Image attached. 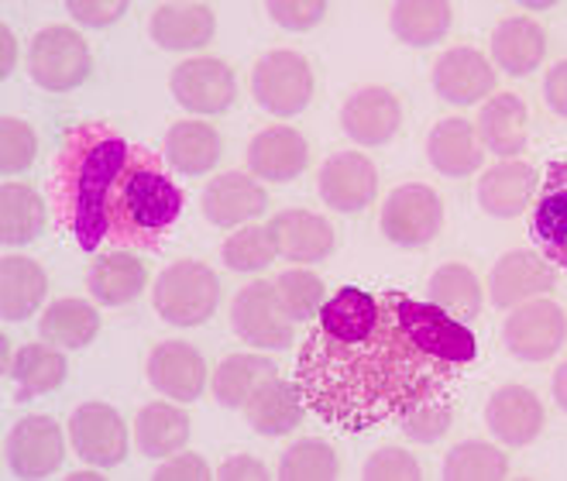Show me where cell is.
<instances>
[{"mask_svg":"<svg viewBox=\"0 0 567 481\" xmlns=\"http://www.w3.org/2000/svg\"><path fill=\"white\" fill-rule=\"evenodd\" d=\"M475 355V334L441 306L379 293V317L361 337L338 340L317 327L303 337L296 386L320 423L364 433L441 399Z\"/></svg>","mask_w":567,"mask_h":481,"instance_id":"cell-1","label":"cell"},{"mask_svg":"<svg viewBox=\"0 0 567 481\" xmlns=\"http://www.w3.org/2000/svg\"><path fill=\"white\" fill-rule=\"evenodd\" d=\"M131 145L100 121L76 124L62 137L49 176V211L80 252H96L111 237L107 199Z\"/></svg>","mask_w":567,"mask_h":481,"instance_id":"cell-2","label":"cell"},{"mask_svg":"<svg viewBox=\"0 0 567 481\" xmlns=\"http://www.w3.org/2000/svg\"><path fill=\"white\" fill-rule=\"evenodd\" d=\"M183 214V190L165 172L155 152L131 145V155L107 199L111 245L131 252H158L162 237L173 231Z\"/></svg>","mask_w":567,"mask_h":481,"instance_id":"cell-3","label":"cell"},{"mask_svg":"<svg viewBox=\"0 0 567 481\" xmlns=\"http://www.w3.org/2000/svg\"><path fill=\"white\" fill-rule=\"evenodd\" d=\"M220 303V279L204 262H176L155 279L152 306L173 327H199L214 317Z\"/></svg>","mask_w":567,"mask_h":481,"instance_id":"cell-4","label":"cell"},{"mask_svg":"<svg viewBox=\"0 0 567 481\" xmlns=\"http://www.w3.org/2000/svg\"><path fill=\"white\" fill-rule=\"evenodd\" d=\"M93 69L90 45L70 24L42 28L28 49V76L49 93H70L86 83Z\"/></svg>","mask_w":567,"mask_h":481,"instance_id":"cell-5","label":"cell"},{"mask_svg":"<svg viewBox=\"0 0 567 481\" xmlns=\"http://www.w3.org/2000/svg\"><path fill=\"white\" fill-rule=\"evenodd\" d=\"M251 93L269 114L296 117V114H303L307 103L313 100V69L299 52L276 49L255 62Z\"/></svg>","mask_w":567,"mask_h":481,"instance_id":"cell-6","label":"cell"},{"mask_svg":"<svg viewBox=\"0 0 567 481\" xmlns=\"http://www.w3.org/2000/svg\"><path fill=\"white\" fill-rule=\"evenodd\" d=\"M444 227V203L423 183H406L389 193L382 206V234L399 248H423Z\"/></svg>","mask_w":567,"mask_h":481,"instance_id":"cell-7","label":"cell"},{"mask_svg":"<svg viewBox=\"0 0 567 481\" xmlns=\"http://www.w3.org/2000/svg\"><path fill=\"white\" fill-rule=\"evenodd\" d=\"M503 340L519 361H550L567 340L564 309L544 296L513 306L509 320L503 324Z\"/></svg>","mask_w":567,"mask_h":481,"instance_id":"cell-8","label":"cell"},{"mask_svg":"<svg viewBox=\"0 0 567 481\" xmlns=\"http://www.w3.org/2000/svg\"><path fill=\"white\" fill-rule=\"evenodd\" d=\"M230 327L261 351H282L292 344V320L276 296V283H251L230 303Z\"/></svg>","mask_w":567,"mask_h":481,"instance_id":"cell-9","label":"cell"},{"mask_svg":"<svg viewBox=\"0 0 567 481\" xmlns=\"http://www.w3.org/2000/svg\"><path fill=\"white\" fill-rule=\"evenodd\" d=\"M169 90L189 114H204V117L230 111V103L238 100L235 69L214 55H196L179 62L169 76Z\"/></svg>","mask_w":567,"mask_h":481,"instance_id":"cell-10","label":"cell"},{"mask_svg":"<svg viewBox=\"0 0 567 481\" xmlns=\"http://www.w3.org/2000/svg\"><path fill=\"white\" fill-rule=\"evenodd\" d=\"M70 437L80 461L93 468H114L127 458V427L107 402H83L70 417Z\"/></svg>","mask_w":567,"mask_h":481,"instance_id":"cell-11","label":"cell"},{"mask_svg":"<svg viewBox=\"0 0 567 481\" xmlns=\"http://www.w3.org/2000/svg\"><path fill=\"white\" fill-rule=\"evenodd\" d=\"M529 234L544 258L567 272V158L547 165L537 203H533Z\"/></svg>","mask_w":567,"mask_h":481,"instance_id":"cell-12","label":"cell"},{"mask_svg":"<svg viewBox=\"0 0 567 481\" xmlns=\"http://www.w3.org/2000/svg\"><path fill=\"white\" fill-rule=\"evenodd\" d=\"M145 371H148L152 389L176 402H196L207 389V361L193 344H183V340L155 344Z\"/></svg>","mask_w":567,"mask_h":481,"instance_id":"cell-13","label":"cell"},{"mask_svg":"<svg viewBox=\"0 0 567 481\" xmlns=\"http://www.w3.org/2000/svg\"><path fill=\"white\" fill-rule=\"evenodd\" d=\"M320 199L338 214H361L364 206L375 199L379 172L375 162L364 158L361 152H341L323 162L320 168Z\"/></svg>","mask_w":567,"mask_h":481,"instance_id":"cell-14","label":"cell"},{"mask_svg":"<svg viewBox=\"0 0 567 481\" xmlns=\"http://www.w3.org/2000/svg\"><path fill=\"white\" fill-rule=\"evenodd\" d=\"M554 286H557V272L537 252H509L495 262L488 275V296L498 309H513L519 303L547 296L554 293Z\"/></svg>","mask_w":567,"mask_h":481,"instance_id":"cell-15","label":"cell"},{"mask_svg":"<svg viewBox=\"0 0 567 481\" xmlns=\"http://www.w3.org/2000/svg\"><path fill=\"white\" fill-rule=\"evenodd\" d=\"M341 124L351 142L364 149L389 145L399 124H403V103L385 86H361L348 96L341 111Z\"/></svg>","mask_w":567,"mask_h":481,"instance_id":"cell-16","label":"cell"},{"mask_svg":"<svg viewBox=\"0 0 567 481\" xmlns=\"http://www.w3.org/2000/svg\"><path fill=\"white\" fill-rule=\"evenodd\" d=\"M65 454L62 430L52 417H24L8 437V468L18 478H49Z\"/></svg>","mask_w":567,"mask_h":481,"instance_id":"cell-17","label":"cell"},{"mask_svg":"<svg viewBox=\"0 0 567 481\" xmlns=\"http://www.w3.org/2000/svg\"><path fill=\"white\" fill-rule=\"evenodd\" d=\"M547 423L544 402L537 392L526 386H503L495 389L488 406H485V427L495 440H503L509 447H526L540 437Z\"/></svg>","mask_w":567,"mask_h":481,"instance_id":"cell-18","label":"cell"},{"mask_svg":"<svg viewBox=\"0 0 567 481\" xmlns=\"http://www.w3.org/2000/svg\"><path fill=\"white\" fill-rule=\"evenodd\" d=\"M433 90L447 103H482L495 90V69L492 62L468 45H457L441 52V59L433 62Z\"/></svg>","mask_w":567,"mask_h":481,"instance_id":"cell-19","label":"cell"},{"mask_svg":"<svg viewBox=\"0 0 567 481\" xmlns=\"http://www.w3.org/2000/svg\"><path fill=\"white\" fill-rule=\"evenodd\" d=\"M199 206H204L210 224L238 227L265 214L269 193H265V186H258V180L248 176V172H220L217 180H210L204 196H199Z\"/></svg>","mask_w":567,"mask_h":481,"instance_id":"cell-20","label":"cell"},{"mask_svg":"<svg viewBox=\"0 0 567 481\" xmlns=\"http://www.w3.org/2000/svg\"><path fill=\"white\" fill-rule=\"evenodd\" d=\"M307 162H310L307 137L286 124L258 131L248 145L251 176H258L265 183H289L307 168Z\"/></svg>","mask_w":567,"mask_h":481,"instance_id":"cell-21","label":"cell"},{"mask_svg":"<svg viewBox=\"0 0 567 481\" xmlns=\"http://www.w3.org/2000/svg\"><path fill=\"white\" fill-rule=\"evenodd\" d=\"M426 158L433 168L444 172L451 180H464V176H472V172H478L485 162V152H482V137L475 124L461 117L437 121L426 137Z\"/></svg>","mask_w":567,"mask_h":481,"instance_id":"cell-22","label":"cell"},{"mask_svg":"<svg viewBox=\"0 0 567 481\" xmlns=\"http://www.w3.org/2000/svg\"><path fill=\"white\" fill-rule=\"evenodd\" d=\"M547 55V31L526 14L503 18L492 31V59L509 76H529Z\"/></svg>","mask_w":567,"mask_h":481,"instance_id":"cell-23","label":"cell"},{"mask_svg":"<svg viewBox=\"0 0 567 481\" xmlns=\"http://www.w3.org/2000/svg\"><path fill=\"white\" fill-rule=\"evenodd\" d=\"M533 193H537V168L516 162V158H503L498 165L485 168V176L478 183V206L488 217H519Z\"/></svg>","mask_w":567,"mask_h":481,"instance_id":"cell-24","label":"cell"},{"mask_svg":"<svg viewBox=\"0 0 567 481\" xmlns=\"http://www.w3.org/2000/svg\"><path fill=\"white\" fill-rule=\"evenodd\" d=\"M245 417L251 423L255 433L261 437H282L292 433L307 417V402L303 392H299L296 382H286V378H269L265 386L255 389V396L245 402Z\"/></svg>","mask_w":567,"mask_h":481,"instance_id":"cell-25","label":"cell"},{"mask_svg":"<svg viewBox=\"0 0 567 481\" xmlns=\"http://www.w3.org/2000/svg\"><path fill=\"white\" fill-rule=\"evenodd\" d=\"M217 31V18L207 4H162L152 14L148 34L165 52H186L210 45Z\"/></svg>","mask_w":567,"mask_h":481,"instance_id":"cell-26","label":"cell"},{"mask_svg":"<svg viewBox=\"0 0 567 481\" xmlns=\"http://www.w3.org/2000/svg\"><path fill=\"white\" fill-rule=\"evenodd\" d=\"M276 248L296 265H313L333 252V227L310 211H282L269 221Z\"/></svg>","mask_w":567,"mask_h":481,"instance_id":"cell-27","label":"cell"},{"mask_svg":"<svg viewBox=\"0 0 567 481\" xmlns=\"http://www.w3.org/2000/svg\"><path fill=\"white\" fill-rule=\"evenodd\" d=\"M478 137L498 158H516L526 149V103L516 93H495L478 114Z\"/></svg>","mask_w":567,"mask_h":481,"instance_id":"cell-28","label":"cell"},{"mask_svg":"<svg viewBox=\"0 0 567 481\" xmlns=\"http://www.w3.org/2000/svg\"><path fill=\"white\" fill-rule=\"evenodd\" d=\"M49 279L35 258L8 255L0 262V317L28 320L45 303Z\"/></svg>","mask_w":567,"mask_h":481,"instance_id":"cell-29","label":"cell"},{"mask_svg":"<svg viewBox=\"0 0 567 481\" xmlns=\"http://www.w3.org/2000/svg\"><path fill=\"white\" fill-rule=\"evenodd\" d=\"M148 283L145 265L131 252H111L100 255V262L86 272V289L100 306H124L138 299Z\"/></svg>","mask_w":567,"mask_h":481,"instance_id":"cell-30","label":"cell"},{"mask_svg":"<svg viewBox=\"0 0 567 481\" xmlns=\"http://www.w3.org/2000/svg\"><path fill=\"white\" fill-rule=\"evenodd\" d=\"M162 155L183 176H204L220 162V134L204 121H179L165 134Z\"/></svg>","mask_w":567,"mask_h":481,"instance_id":"cell-31","label":"cell"},{"mask_svg":"<svg viewBox=\"0 0 567 481\" xmlns=\"http://www.w3.org/2000/svg\"><path fill=\"white\" fill-rule=\"evenodd\" d=\"M189 440V417L186 409L169 402L142 406L135 417V443L145 458H173Z\"/></svg>","mask_w":567,"mask_h":481,"instance_id":"cell-32","label":"cell"},{"mask_svg":"<svg viewBox=\"0 0 567 481\" xmlns=\"http://www.w3.org/2000/svg\"><path fill=\"white\" fill-rule=\"evenodd\" d=\"M39 334L49 344H55V348L80 351V348H86V344H93V337L100 334V314H96L93 303L65 296V299H55L45 306Z\"/></svg>","mask_w":567,"mask_h":481,"instance_id":"cell-33","label":"cell"},{"mask_svg":"<svg viewBox=\"0 0 567 481\" xmlns=\"http://www.w3.org/2000/svg\"><path fill=\"white\" fill-rule=\"evenodd\" d=\"M426 296L433 306H441L447 317L461 324H468L482 314V283H478V275L461 262L441 265L433 272Z\"/></svg>","mask_w":567,"mask_h":481,"instance_id":"cell-34","label":"cell"},{"mask_svg":"<svg viewBox=\"0 0 567 481\" xmlns=\"http://www.w3.org/2000/svg\"><path fill=\"white\" fill-rule=\"evenodd\" d=\"M279 368L272 358L265 355H230L217 365L214 371V396L227 409H245V402L255 396L258 386H265L269 378H276Z\"/></svg>","mask_w":567,"mask_h":481,"instance_id":"cell-35","label":"cell"},{"mask_svg":"<svg viewBox=\"0 0 567 481\" xmlns=\"http://www.w3.org/2000/svg\"><path fill=\"white\" fill-rule=\"evenodd\" d=\"M42 231H45V199L24 183L0 186V240L4 245H28Z\"/></svg>","mask_w":567,"mask_h":481,"instance_id":"cell-36","label":"cell"},{"mask_svg":"<svg viewBox=\"0 0 567 481\" xmlns=\"http://www.w3.org/2000/svg\"><path fill=\"white\" fill-rule=\"evenodd\" d=\"M454 21V8L444 4V0H416V4H395L389 14L392 34L403 45L413 49H426L437 45L444 34L451 31Z\"/></svg>","mask_w":567,"mask_h":481,"instance_id":"cell-37","label":"cell"},{"mask_svg":"<svg viewBox=\"0 0 567 481\" xmlns=\"http://www.w3.org/2000/svg\"><path fill=\"white\" fill-rule=\"evenodd\" d=\"M65 355L55 351V344L49 348L45 344H24L18 351V358L11 361V378L18 382V399L28 402L35 396H45V392H55L65 378Z\"/></svg>","mask_w":567,"mask_h":481,"instance_id":"cell-38","label":"cell"},{"mask_svg":"<svg viewBox=\"0 0 567 481\" xmlns=\"http://www.w3.org/2000/svg\"><path fill=\"white\" fill-rule=\"evenodd\" d=\"M506 474H509L506 454L485 440H464L444 458L447 481H503Z\"/></svg>","mask_w":567,"mask_h":481,"instance_id":"cell-39","label":"cell"},{"mask_svg":"<svg viewBox=\"0 0 567 481\" xmlns=\"http://www.w3.org/2000/svg\"><path fill=\"white\" fill-rule=\"evenodd\" d=\"M338 474H341V464H338V454H333V447L313 437L296 440L279 464L282 481H333Z\"/></svg>","mask_w":567,"mask_h":481,"instance_id":"cell-40","label":"cell"},{"mask_svg":"<svg viewBox=\"0 0 567 481\" xmlns=\"http://www.w3.org/2000/svg\"><path fill=\"white\" fill-rule=\"evenodd\" d=\"M220 255H224V265L230 272H258V268H269L276 262L279 248H276V237L269 227L248 224L224 240Z\"/></svg>","mask_w":567,"mask_h":481,"instance_id":"cell-41","label":"cell"},{"mask_svg":"<svg viewBox=\"0 0 567 481\" xmlns=\"http://www.w3.org/2000/svg\"><path fill=\"white\" fill-rule=\"evenodd\" d=\"M276 296L286 309V317L292 324H307L320 314L323 299V283L320 275L307 272V268H289L276 279Z\"/></svg>","mask_w":567,"mask_h":481,"instance_id":"cell-42","label":"cell"},{"mask_svg":"<svg viewBox=\"0 0 567 481\" xmlns=\"http://www.w3.org/2000/svg\"><path fill=\"white\" fill-rule=\"evenodd\" d=\"M35 155H39V142L28 121H18V117L0 121V168H4V176L31 168L35 165Z\"/></svg>","mask_w":567,"mask_h":481,"instance_id":"cell-43","label":"cell"},{"mask_svg":"<svg viewBox=\"0 0 567 481\" xmlns=\"http://www.w3.org/2000/svg\"><path fill=\"white\" fill-rule=\"evenodd\" d=\"M454 423V409L451 402L441 396V399H430L423 406H416L413 412L403 417V433L413 440V443H437Z\"/></svg>","mask_w":567,"mask_h":481,"instance_id":"cell-44","label":"cell"},{"mask_svg":"<svg viewBox=\"0 0 567 481\" xmlns=\"http://www.w3.org/2000/svg\"><path fill=\"white\" fill-rule=\"evenodd\" d=\"M361 474L369 481H420L423 478L416 458L399 451V447H382V451H375Z\"/></svg>","mask_w":567,"mask_h":481,"instance_id":"cell-45","label":"cell"},{"mask_svg":"<svg viewBox=\"0 0 567 481\" xmlns=\"http://www.w3.org/2000/svg\"><path fill=\"white\" fill-rule=\"evenodd\" d=\"M327 14L323 0H272L269 18L286 31H310Z\"/></svg>","mask_w":567,"mask_h":481,"instance_id":"cell-46","label":"cell"},{"mask_svg":"<svg viewBox=\"0 0 567 481\" xmlns=\"http://www.w3.org/2000/svg\"><path fill=\"white\" fill-rule=\"evenodd\" d=\"M73 21L86 24V28H107L114 21H121L127 14L124 0H100V4H86V0H76V4L65 8Z\"/></svg>","mask_w":567,"mask_h":481,"instance_id":"cell-47","label":"cell"},{"mask_svg":"<svg viewBox=\"0 0 567 481\" xmlns=\"http://www.w3.org/2000/svg\"><path fill=\"white\" fill-rule=\"evenodd\" d=\"M155 478L158 481H207L210 478V468H207V461L199 458V454L183 451V454H173V461L158 464L155 468Z\"/></svg>","mask_w":567,"mask_h":481,"instance_id":"cell-48","label":"cell"},{"mask_svg":"<svg viewBox=\"0 0 567 481\" xmlns=\"http://www.w3.org/2000/svg\"><path fill=\"white\" fill-rule=\"evenodd\" d=\"M544 100L557 117H567V59L557 62L544 80Z\"/></svg>","mask_w":567,"mask_h":481,"instance_id":"cell-49","label":"cell"},{"mask_svg":"<svg viewBox=\"0 0 567 481\" xmlns=\"http://www.w3.org/2000/svg\"><path fill=\"white\" fill-rule=\"evenodd\" d=\"M220 481H265L269 478V471H265L255 458H230L220 464L217 471Z\"/></svg>","mask_w":567,"mask_h":481,"instance_id":"cell-50","label":"cell"},{"mask_svg":"<svg viewBox=\"0 0 567 481\" xmlns=\"http://www.w3.org/2000/svg\"><path fill=\"white\" fill-rule=\"evenodd\" d=\"M554 399H557V406L567 412V361L554 371Z\"/></svg>","mask_w":567,"mask_h":481,"instance_id":"cell-51","label":"cell"},{"mask_svg":"<svg viewBox=\"0 0 567 481\" xmlns=\"http://www.w3.org/2000/svg\"><path fill=\"white\" fill-rule=\"evenodd\" d=\"M11 65H14V39H11V31L4 28V76L11 73Z\"/></svg>","mask_w":567,"mask_h":481,"instance_id":"cell-52","label":"cell"}]
</instances>
